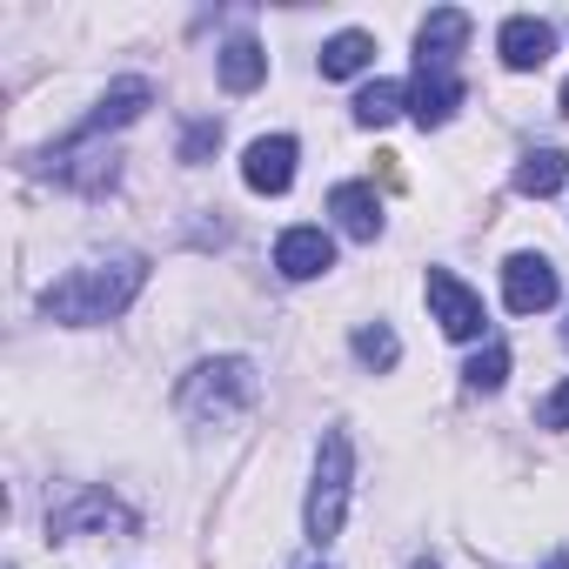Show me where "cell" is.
Here are the masks:
<instances>
[{
    "label": "cell",
    "instance_id": "obj_1",
    "mask_svg": "<svg viewBox=\"0 0 569 569\" xmlns=\"http://www.w3.org/2000/svg\"><path fill=\"white\" fill-rule=\"evenodd\" d=\"M141 281H148V261H141V254H101V261L68 268V274L54 281V289L41 296V316H48V322H74V329L114 322V316L141 296Z\"/></svg>",
    "mask_w": 569,
    "mask_h": 569
},
{
    "label": "cell",
    "instance_id": "obj_2",
    "mask_svg": "<svg viewBox=\"0 0 569 569\" xmlns=\"http://www.w3.org/2000/svg\"><path fill=\"white\" fill-rule=\"evenodd\" d=\"M254 396H261V382H254V362H241V356L201 362V369L181 376V389H174V402H181L188 422H228V416L254 409Z\"/></svg>",
    "mask_w": 569,
    "mask_h": 569
},
{
    "label": "cell",
    "instance_id": "obj_3",
    "mask_svg": "<svg viewBox=\"0 0 569 569\" xmlns=\"http://www.w3.org/2000/svg\"><path fill=\"white\" fill-rule=\"evenodd\" d=\"M349 476H356V462H349V436L329 429L322 449H316V482H309V509H302L309 542H336L342 509H349Z\"/></svg>",
    "mask_w": 569,
    "mask_h": 569
},
{
    "label": "cell",
    "instance_id": "obj_4",
    "mask_svg": "<svg viewBox=\"0 0 569 569\" xmlns=\"http://www.w3.org/2000/svg\"><path fill=\"white\" fill-rule=\"evenodd\" d=\"M429 309H436V322H442V336H449V342H476V336L489 329L482 302L462 289L449 268H429Z\"/></svg>",
    "mask_w": 569,
    "mask_h": 569
},
{
    "label": "cell",
    "instance_id": "obj_5",
    "mask_svg": "<svg viewBox=\"0 0 569 569\" xmlns=\"http://www.w3.org/2000/svg\"><path fill=\"white\" fill-rule=\"evenodd\" d=\"M502 302H509V316H542L556 302V268L542 254H509L502 261Z\"/></svg>",
    "mask_w": 569,
    "mask_h": 569
},
{
    "label": "cell",
    "instance_id": "obj_6",
    "mask_svg": "<svg viewBox=\"0 0 569 569\" xmlns=\"http://www.w3.org/2000/svg\"><path fill=\"white\" fill-rule=\"evenodd\" d=\"M296 141L289 134H261V141H248V161H241V181L254 188V194H289L296 188Z\"/></svg>",
    "mask_w": 569,
    "mask_h": 569
},
{
    "label": "cell",
    "instance_id": "obj_7",
    "mask_svg": "<svg viewBox=\"0 0 569 569\" xmlns=\"http://www.w3.org/2000/svg\"><path fill=\"white\" fill-rule=\"evenodd\" d=\"M456 108H462V81H456V68H429V61H416V81H409V114H416L422 128H442Z\"/></svg>",
    "mask_w": 569,
    "mask_h": 569
},
{
    "label": "cell",
    "instance_id": "obj_8",
    "mask_svg": "<svg viewBox=\"0 0 569 569\" xmlns=\"http://www.w3.org/2000/svg\"><path fill=\"white\" fill-rule=\"evenodd\" d=\"M48 529H54V536H88V529H101V536H108V529H114V536H128V529H134V516H128L108 489H81V496L48 522Z\"/></svg>",
    "mask_w": 569,
    "mask_h": 569
},
{
    "label": "cell",
    "instance_id": "obj_9",
    "mask_svg": "<svg viewBox=\"0 0 569 569\" xmlns=\"http://www.w3.org/2000/svg\"><path fill=\"white\" fill-rule=\"evenodd\" d=\"M274 268L289 274V281H316V274L336 268V241L322 228H289V234L274 241Z\"/></svg>",
    "mask_w": 569,
    "mask_h": 569
},
{
    "label": "cell",
    "instance_id": "obj_10",
    "mask_svg": "<svg viewBox=\"0 0 569 569\" xmlns=\"http://www.w3.org/2000/svg\"><path fill=\"white\" fill-rule=\"evenodd\" d=\"M148 101H154V88L148 81H114L108 94H101V108L74 128V141H101L108 128H128V121H141L148 114Z\"/></svg>",
    "mask_w": 569,
    "mask_h": 569
},
{
    "label": "cell",
    "instance_id": "obj_11",
    "mask_svg": "<svg viewBox=\"0 0 569 569\" xmlns=\"http://www.w3.org/2000/svg\"><path fill=\"white\" fill-rule=\"evenodd\" d=\"M502 61L516 68V74H536L549 54H556V28L549 21H536V14H516V21H502Z\"/></svg>",
    "mask_w": 569,
    "mask_h": 569
},
{
    "label": "cell",
    "instance_id": "obj_12",
    "mask_svg": "<svg viewBox=\"0 0 569 569\" xmlns=\"http://www.w3.org/2000/svg\"><path fill=\"white\" fill-rule=\"evenodd\" d=\"M462 41H469V14H462V8H442V14L422 21V41H416L422 54H416V61H429V68H456Z\"/></svg>",
    "mask_w": 569,
    "mask_h": 569
},
{
    "label": "cell",
    "instance_id": "obj_13",
    "mask_svg": "<svg viewBox=\"0 0 569 569\" xmlns=\"http://www.w3.org/2000/svg\"><path fill=\"white\" fill-rule=\"evenodd\" d=\"M214 74H221V88H228V94H248V88H261V81H268V54H261V41L234 34V41L214 54Z\"/></svg>",
    "mask_w": 569,
    "mask_h": 569
},
{
    "label": "cell",
    "instance_id": "obj_14",
    "mask_svg": "<svg viewBox=\"0 0 569 569\" xmlns=\"http://www.w3.org/2000/svg\"><path fill=\"white\" fill-rule=\"evenodd\" d=\"M329 214H336L356 241H376V234H382V201H376V188H362V181H342V188L329 194Z\"/></svg>",
    "mask_w": 569,
    "mask_h": 569
},
{
    "label": "cell",
    "instance_id": "obj_15",
    "mask_svg": "<svg viewBox=\"0 0 569 569\" xmlns=\"http://www.w3.org/2000/svg\"><path fill=\"white\" fill-rule=\"evenodd\" d=\"M562 174H569V154L562 148H536V154H522V168H516V194H556L562 188Z\"/></svg>",
    "mask_w": 569,
    "mask_h": 569
},
{
    "label": "cell",
    "instance_id": "obj_16",
    "mask_svg": "<svg viewBox=\"0 0 569 569\" xmlns=\"http://www.w3.org/2000/svg\"><path fill=\"white\" fill-rule=\"evenodd\" d=\"M369 61H376V41H369L362 28H349V34H336V41L322 48V74H329V81H342V74H362Z\"/></svg>",
    "mask_w": 569,
    "mask_h": 569
},
{
    "label": "cell",
    "instance_id": "obj_17",
    "mask_svg": "<svg viewBox=\"0 0 569 569\" xmlns=\"http://www.w3.org/2000/svg\"><path fill=\"white\" fill-rule=\"evenodd\" d=\"M402 101H409V94H402L396 81H369V88L356 94V121H362V128H389V121L402 114Z\"/></svg>",
    "mask_w": 569,
    "mask_h": 569
},
{
    "label": "cell",
    "instance_id": "obj_18",
    "mask_svg": "<svg viewBox=\"0 0 569 569\" xmlns=\"http://www.w3.org/2000/svg\"><path fill=\"white\" fill-rule=\"evenodd\" d=\"M462 376H469V389H476V396H496V389L509 382V349H502V342H489Z\"/></svg>",
    "mask_w": 569,
    "mask_h": 569
},
{
    "label": "cell",
    "instance_id": "obj_19",
    "mask_svg": "<svg viewBox=\"0 0 569 569\" xmlns=\"http://www.w3.org/2000/svg\"><path fill=\"white\" fill-rule=\"evenodd\" d=\"M356 356H362L369 369H389V362L402 356V342H396V336H389V329L376 322V329H362V336H356Z\"/></svg>",
    "mask_w": 569,
    "mask_h": 569
},
{
    "label": "cell",
    "instance_id": "obj_20",
    "mask_svg": "<svg viewBox=\"0 0 569 569\" xmlns=\"http://www.w3.org/2000/svg\"><path fill=\"white\" fill-rule=\"evenodd\" d=\"M536 429H569V382H556L536 409Z\"/></svg>",
    "mask_w": 569,
    "mask_h": 569
},
{
    "label": "cell",
    "instance_id": "obj_21",
    "mask_svg": "<svg viewBox=\"0 0 569 569\" xmlns=\"http://www.w3.org/2000/svg\"><path fill=\"white\" fill-rule=\"evenodd\" d=\"M208 148H221V128H214V121H194L188 141H181V161H201Z\"/></svg>",
    "mask_w": 569,
    "mask_h": 569
},
{
    "label": "cell",
    "instance_id": "obj_22",
    "mask_svg": "<svg viewBox=\"0 0 569 569\" xmlns=\"http://www.w3.org/2000/svg\"><path fill=\"white\" fill-rule=\"evenodd\" d=\"M562 114H569V88H562Z\"/></svg>",
    "mask_w": 569,
    "mask_h": 569
},
{
    "label": "cell",
    "instance_id": "obj_23",
    "mask_svg": "<svg viewBox=\"0 0 569 569\" xmlns=\"http://www.w3.org/2000/svg\"><path fill=\"white\" fill-rule=\"evenodd\" d=\"M416 569H442V562H416Z\"/></svg>",
    "mask_w": 569,
    "mask_h": 569
}]
</instances>
